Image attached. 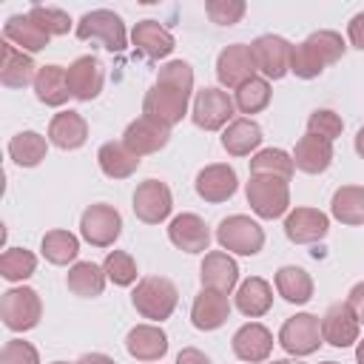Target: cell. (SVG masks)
<instances>
[{
    "mask_svg": "<svg viewBox=\"0 0 364 364\" xmlns=\"http://www.w3.org/2000/svg\"><path fill=\"white\" fill-rule=\"evenodd\" d=\"M131 40H134L136 51L145 54L148 60H162V57H168L173 51V34L165 26H159L156 20L136 23L134 31H131Z\"/></svg>",
    "mask_w": 364,
    "mask_h": 364,
    "instance_id": "obj_25",
    "label": "cell"
},
{
    "mask_svg": "<svg viewBox=\"0 0 364 364\" xmlns=\"http://www.w3.org/2000/svg\"><path fill=\"white\" fill-rule=\"evenodd\" d=\"M256 71H262L267 80H282L290 71L293 63V46L279 34H262L250 43Z\"/></svg>",
    "mask_w": 364,
    "mask_h": 364,
    "instance_id": "obj_8",
    "label": "cell"
},
{
    "mask_svg": "<svg viewBox=\"0 0 364 364\" xmlns=\"http://www.w3.org/2000/svg\"><path fill=\"white\" fill-rule=\"evenodd\" d=\"M276 290H279V296H282L284 301H290V304H304V301H310V296H313V279H310L307 270H301V267H296V264H284V267H279V273H276Z\"/></svg>",
    "mask_w": 364,
    "mask_h": 364,
    "instance_id": "obj_33",
    "label": "cell"
},
{
    "mask_svg": "<svg viewBox=\"0 0 364 364\" xmlns=\"http://www.w3.org/2000/svg\"><path fill=\"white\" fill-rule=\"evenodd\" d=\"M270 350H273V336L264 324L250 321L233 333V353H236V358H242L247 364H259V361L270 358Z\"/></svg>",
    "mask_w": 364,
    "mask_h": 364,
    "instance_id": "obj_19",
    "label": "cell"
},
{
    "mask_svg": "<svg viewBox=\"0 0 364 364\" xmlns=\"http://www.w3.org/2000/svg\"><path fill=\"white\" fill-rule=\"evenodd\" d=\"M230 316V301L225 293H216V290H208L202 287V293L193 299V307H191V321L196 330H216L228 321Z\"/></svg>",
    "mask_w": 364,
    "mask_h": 364,
    "instance_id": "obj_23",
    "label": "cell"
},
{
    "mask_svg": "<svg viewBox=\"0 0 364 364\" xmlns=\"http://www.w3.org/2000/svg\"><path fill=\"white\" fill-rule=\"evenodd\" d=\"M262 142V128L253 119H233L222 134V148L230 156H247Z\"/></svg>",
    "mask_w": 364,
    "mask_h": 364,
    "instance_id": "obj_32",
    "label": "cell"
},
{
    "mask_svg": "<svg viewBox=\"0 0 364 364\" xmlns=\"http://www.w3.org/2000/svg\"><path fill=\"white\" fill-rule=\"evenodd\" d=\"M358 324L361 321L355 318L353 307L347 301H336L321 318V336L333 347H350L353 341H358Z\"/></svg>",
    "mask_w": 364,
    "mask_h": 364,
    "instance_id": "obj_15",
    "label": "cell"
},
{
    "mask_svg": "<svg viewBox=\"0 0 364 364\" xmlns=\"http://www.w3.org/2000/svg\"><path fill=\"white\" fill-rule=\"evenodd\" d=\"M341 128H344L341 117H338L336 111H330V108H318V111H313L310 119H307V134L321 136V139H327V142H333V139L341 134Z\"/></svg>",
    "mask_w": 364,
    "mask_h": 364,
    "instance_id": "obj_43",
    "label": "cell"
},
{
    "mask_svg": "<svg viewBox=\"0 0 364 364\" xmlns=\"http://www.w3.org/2000/svg\"><path fill=\"white\" fill-rule=\"evenodd\" d=\"M131 301H134V307L142 318L162 321L173 313V307L179 301V293H176L173 282H168L162 276H145V279L136 282V287L131 293Z\"/></svg>",
    "mask_w": 364,
    "mask_h": 364,
    "instance_id": "obj_2",
    "label": "cell"
},
{
    "mask_svg": "<svg viewBox=\"0 0 364 364\" xmlns=\"http://www.w3.org/2000/svg\"><path fill=\"white\" fill-rule=\"evenodd\" d=\"M270 364H301V361H290V358H279V361H270Z\"/></svg>",
    "mask_w": 364,
    "mask_h": 364,
    "instance_id": "obj_53",
    "label": "cell"
},
{
    "mask_svg": "<svg viewBox=\"0 0 364 364\" xmlns=\"http://www.w3.org/2000/svg\"><path fill=\"white\" fill-rule=\"evenodd\" d=\"M324 341L321 336V321L313 313H296L290 316L282 330H279V344L284 347V353L290 355H310L318 350V344Z\"/></svg>",
    "mask_w": 364,
    "mask_h": 364,
    "instance_id": "obj_7",
    "label": "cell"
},
{
    "mask_svg": "<svg viewBox=\"0 0 364 364\" xmlns=\"http://www.w3.org/2000/svg\"><path fill=\"white\" fill-rule=\"evenodd\" d=\"M102 270H105V276H108L114 284H119V287H128V284L136 282V262H134L131 253H125V250H111V253L105 256V262H102Z\"/></svg>",
    "mask_w": 364,
    "mask_h": 364,
    "instance_id": "obj_41",
    "label": "cell"
},
{
    "mask_svg": "<svg viewBox=\"0 0 364 364\" xmlns=\"http://www.w3.org/2000/svg\"><path fill=\"white\" fill-rule=\"evenodd\" d=\"M270 304H273V290H270V284L264 279L250 276L247 282L239 284V290H236V307L245 316L259 318V316H264L270 310Z\"/></svg>",
    "mask_w": 364,
    "mask_h": 364,
    "instance_id": "obj_30",
    "label": "cell"
},
{
    "mask_svg": "<svg viewBox=\"0 0 364 364\" xmlns=\"http://www.w3.org/2000/svg\"><path fill=\"white\" fill-rule=\"evenodd\" d=\"M216 77L225 88H239L247 80L256 77V63H253V51L245 43H233L225 46L216 57Z\"/></svg>",
    "mask_w": 364,
    "mask_h": 364,
    "instance_id": "obj_11",
    "label": "cell"
},
{
    "mask_svg": "<svg viewBox=\"0 0 364 364\" xmlns=\"http://www.w3.org/2000/svg\"><path fill=\"white\" fill-rule=\"evenodd\" d=\"M40 313H43V304H40L37 290H31V287H11L0 299L3 324L9 330H14V333H23V330L37 327Z\"/></svg>",
    "mask_w": 364,
    "mask_h": 364,
    "instance_id": "obj_5",
    "label": "cell"
},
{
    "mask_svg": "<svg viewBox=\"0 0 364 364\" xmlns=\"http://www.w3.org/2000/svg\"><path fill=\"white\" fill-rule=\"evenodd\" d=\"M3 37L11 43V46H17L20 51H43L46 46H48V31H43L28 14H14V17H9L6 20V26H3Z\"/></svg>",
    "mask_w": 364,
    "mask_h": 364,
    "instance_id": "obj_27",
    "label": "cell"
},
{
    "mask_svg": "<svg viewBox=\"0 0 364 364\" xmlns=\"http://www.w3.org/2000/svg\"><path fill=\"white\" fill-rule=\"evenodd\" d=\"M119 230H122V216H119V210L117 208H111V205H91V208H85L82 210V216H80V233H82V239L88 242V245H94V247H108V245H114L117 242V236H119Z\"/></svg>",
    "mask_w": 364,
    "mask_h": 364,
    "instance_id": "obj_9",
    "label": "cell"
},
{
    "mask_svg": "<svg viewBox=\"0 0 364 364\" xmlns=\"http://www.w3.org/2000/svg\"><path fill=\"white\" fill-rule=\"evenodd\" d=\"M37 270V256L26 247H9L0 256V276L6 282H23Z\"/></svg>",
    "mask_w": 364,
    "mask_h": 364,
    "instance_id": "obj_40",
    "label": "cell"
},
{
    "mask_svg": "<svg viewBox=\"0 0 364 364\" xmlns=\"http://www.w3.org/2000/svg\"><path fill=\"white\" fill-rule=\"evenodd\" d=\"M333 162V142L321 139V136H313V134H304L299 142H296V151H293V165L304 173H321L327 171Z\"/></svg>",
    "mask_w": 364,
    "mask_h": 364,
    "instance_id": "obj_26",
    "label": "cell"
},
{
    "mask_svg": "<svg viewBox=\"0 0 364 364\" xmlns=\"http://www.w3.org/2000/svg\"><path fill=\"white\" fill-rule=\"evenodd\" d=\"M0 364H40V355H37V350H34L28 341L11 338V341L3 344Z\"/></svg>",
    "mask_w": 364,
    "mask_h": 364,
    "instance_id": "obj_46",
    "label": "cell"
},
{
    "mask_svg": "<svg viewBox=\"0 0 364 364\" xmlns=\"http://www.w3.org/2000/svg\"><path fill=\"white\" fill-rule=\"evenodd\" d=\"M54 364H65V361H54Z\"/></svg>",
    "mask_w": 364,
    "mask_h": 364,
    "instance_id": "obj_55",
    "label": "cell"
},
{
    "mask_svg": "<svg viewBox=\"0 0 364 364\" xmlns=\"http://www.w3.org/2000/svg\"><path fill=\"white\" fill-rule=\"evenodd\" d=\"M293 156L282 148H264L250 159V176H276L287 182L293 176Z\"/></svg>",
    "mask_w": 364,
    "mask_h": 364,
    "instance_id": "obj_37",
    "label": "cell"
},
{
    "mask_svg": "<svg viewBox=\"0 0 364 364\" xmlns=\"http://www.w3.org/2000/svg\"><path fill=\"white\" fill-rule=\"evenodd\" d=\"M176 364H210V358H208L202 350H196V347H185V350L176 355Z\"/></svg>",
    "mask_w": 364,
    "mask_h": 364,
    "instance_id": "obj_49",
    "label": "cell"
},
{
    "mask_svg": "<svg viewBox=\"0 0 364 364\" xmlns=\"http://www.w3.org/2000/svg\"><path fill=\"white\" fill-rule=\"evenodd\" d=\"M199 279H202V287L228 296L236 287V282H239V267H236V262L228 253L213 250V253L205 256V262L199 267Z\"/></svg>",
    "mask_w": 364,
    "mask_h": 364,
    "instance_id": "obj_22",
    "label": "cell"
},
{
    "mask_svg": "<svg viewBox=\"0 0 364 364\" xmlns=\"http://www.w3.org/2000/svg\"><path fill=\"white\" fill-rule=\"evenodd\" d=\"M77 364H114V358H108L105 353H85V355H80Z\"/></svg>",
    "mask_w": 364,
    "mask_h": 364,
    "instance_id": "obj_50",
    "label": "cell"
},
{
    "mask_svg": "<svg viewBox=\"0 0 364 364\" xmlns=\"http://www.w3.org/2000/svg\"><path fill=\"white\" fill-rule=\"evenodd\" d=\"M355 361L364 364V341H358V347H355Z\"/></svg>",
    "mask_w": 364,
    "mask_h": 364,
    "instance_id": "obj_52",
    "label": "cell"
},
{
    "mask_svg": "<svg viewBox=\"0 0 364 364\" xmlns=\"http://www.w3.org/2000/svg\"><path fill=\"white\" fill-rule=\"evenodd\" d=\"M324 364H336V361H324Z\"/></svg>",
    "mask_w": 364,
    "mask_h": 364,
    "instance_id": "obj_54",
    "label": "cell"
},
{
    "mask_svg": "<svg viewBox=\"0 0 364 364\" xmlns=\"http://www.w3.org/2000/svg\"><path fill=\"white\" fill-rule=\"evenodd\" d=\"M245 193H247L250 210L256 216H262V219H279L290 208L287 182L284 179H276V176H250Z\"/></svg>",
    "mask_w": 364,
    "mask_h": 364,
    "instance_id": "obj_3",
    "label": "cell"
},
{
    "mask_svg": "<svg viewBox=\"0 0 364 364\" xmlns=\"http://www.w3.org/2000/svg\"><path fill=\"white\" fill-rule=\"evenodd\" d=\"M37 65H34V60L26 54V51H20L17 46H11L9 40H3V57H0V82L6 85V88H23V85H28V82H34L37 80Z\"/></svg>",
    "mask_w": 364,
    "mask_h": 364,
    "instance_id": "obj_21",
    "label": "cell"
},
{
    "mask_svg": "<svg viewBox=\"0 0 364 364\" xmlns=\"http://www.w3.org/2000/svg\"><path fill=\"white\" fill-rule=\"evenodd\" d=\"M239 182H236V171L230 165H208L199 171L196 176V193L205 199V202H225L236 193Z\"/></svg>",
    "mask_w": 364,
    "mask_h": 364,
    "instance_id": "obj_20",
    "label": "cell"
},
{
    "mask_svg": "<svg viewBox=\"0 0 364 364\" xmlns=\"http://www.w3.org/2000/svg\"><path fill=\"white\" fill-rule=\"evenodd\" d=\"M97 162H100V171L111 179H125L139 168V156L128 151L122 142H105L97 151Z\"/></svg>",
    "mask_w": 364,
    "mask_h": 364,
    "instance_id": "obj_29",
    "label": "cell"
},
{
    "mask_svg": "<svg viewBox=\"0 0 364 364\" xmlns=\"http://www.w3.org/2000/svg\"><path fill=\"white\" fill-rule=\"evenodd\" d=\"M43 256L51 262V264H68L77 259L80 253V239L68 230H48L43 236V245H40Z\"/></svg>",
    "mask_w": 364,
    "mask_h": 364,
    "instance_id": "obj_38",
    "label": "cell"
},
{
    "mask_svg": "<svg viewBox=\"0 0 364 364\" xmlns=\"http://www.w3.org/2000/svg\"><path fill=\"white\" fill-rule=\"evenodd\" d=\"M327 228H330L327 213H321L316 208H296L284 219V233L296 245H313V242L324 239Z\"/></svg>",
    "mask_w": 364,
    "mask_h": 364,
    "instance_id": "obj_16",
    "label": "cell"
},
{
    "mask_svg": "<svg viewBox=\"0 0 364 364\" xmlns=\"http://www.w3.org/2000/svg\"><path fill=\"white\" fill-rule=\"evenodd\" d=\"M233 117V100L222 88H202L193 97L191 119L205 131H219Z\"/></svg>",
    "mask_w": 364,
    "mask_h": 364,
    "instance_id": "obj_10",
    "label": "cell"
},
{
    "mask_svg": "<svg viewBox=\"0 0 364 364\" xmlns=\"http://www.w3.org/2000/svg\"><path fill=\"white\" fill-rule=\"evenodd\" d=\"M77 37L80 40H100L108 51H122L128 43V34H125L119 14H114L108 9H94V11L82 14L77 23Z\"/></svg>",
    "mask_w": 364,
    "mask_h": 364,
    "instance_id": "obj_6",
    "label": "cell"
},
{
    "mask_svg": "<svg viewBox=\"0 0 364 364\" xmlns=\"http://www.w3.org/2000/svg\"><path fill=\"white\" fill-rule=\"evenodd\" d=\"M347 37H350V43H353L355 48L364 51V11H358V14L350 20V26H347Z\"/></svg>",
    "mask_w": 364,
    "mask_h": 364,
    "instance_id": "obj_47",
    "label": "cell"
},
{
    "mask_svg": "<svg viewBox=\"0 0 364 364\" xmlns=\"http://www.w3.org/2000/svg\"><path fill=\"white\" fill-rule=\"evenodd\" d=\"M46 151H48L46 136H40L37 131H20V134H14L11 142H9V156H11L20 168H34V165H40V162L46 159Z\"/></svg>",
    "mask_w": 364,
    "mask_h": 364,
    "instance_id": "obj_35",
    "label": "cell"
},
{
    "mask_svg": "<svg viewBox=\"0 0 364 364\" xmlns=\"http://www.w3.org/2000/svg\"><path fill=\"white\" fill-rule=\"evenodd\" d=\"M168 239L185 253H205L210 245V230L196 213H179L168 225Z\"/></svg>",
    "mask_w": 364,
    "mask_h": 364,
    "instance_id": "obj_17",
    "label": "cell"
},
{
    "mask_svg": "<svg viewBox=\"0 0 364 364\" xmlns=\"http://www.w3.org/2000/svg\"><path fill=\"white\" fill-rule=\"evenodd\" d=\"M34 91H37V100L40 102H46V105H63L71 97L65 68H60V65H43L37 71Z\"/></svg>",
    "mask_w": 364,
    "mask_h": 364,
    "instance_id": "obj_31",
    "label": "cell"
},
{
    "mask_svg": "<svg viewBox=\"0 0 364 364\" xmlns=\"http://www.w3.org/2000/svg\"><path fill=\"white\" fill-rule=\"evenodd\" d=\"M173 208V199H171V191L165 182L159 179H145L136 185L134 191V213L136 219H142L145 225H159L162 219H168Z\"/></svg>",
    "mask_w": 364,
    "mask_h": 364,
    "instance_id": "obj_12",
    "label": "cell"
},
{
    "mask_svg": "<svg viewBox=\"0 0 364 364\" xmlns=\"http://www.w3.org/2000/svg\"><path fill=\"white\" fill-rule=\"evenodd\" d=\"M188 97L191 94H182V91H176V88H171V85H154L148 94H145V102H142V111H145V117H151V119H156V122H162V125H176L185 114H188Z\"/></svg>",
    "mask_w": 364,
    "mask_h": 364,
    "instance_id": "obj_13",
    "label": "cell"
},
{
    "mask_svg": "<svg viewBox=\"0 0 364 364\" xmlns=\"http://www.w3.org/2000/svg\"><path fill=\"white\" fill-rule=\"evenodd\" d=\"M344 40H341V34H336V31H316V34H310L304 43H299V46H293V63H290V71L296 74V77H301V80H313V77H318L330 63H336V60H341V54H344Z\"/></svg>",
    "mask_w": 364,
    "mask_h": 364,
    "instance_id": "obj_1",
    "label": "cell"
},
{
    "mask_svg": "<svg viewBox=\"0 0 364 364\" xmlns=\"http://www.w3.org/2000/svg\"><path fill=\"white\" fill-rule=\"evenodd\" d=\"M333 216L344 225H364V188L358 185H341L333 193Z\"/></svg>",
    "mask_w": 364,
    "mask_h": 364,
    "instance_id": "obj_36",
    "label": "cell"
},
{
    "mask_svg": "<svg viewBox=\"0 0 364 364\" xmlns=\"http://www.w3.org/2000/svg\"><path fill=\"white\" fill-rule=\"evenodd\" d=\"M156 82L159 85H171V88H176L182 94H191L193 91V68L188 63H182V60H171V63H165L159 68Z\"/></svg>",
    "mask_w": 364,
    "mask_h": 364,
    "instance_id": "obj_42",
    "label": "cell"
},
{
    "mask_svg": "<svg viewBox=\"0 0 364 364\" xmlns=\"http://www.w3.org/2000/svg\"><path fill=\"white\" fill-rule=\"evenodd\" d=\"M267 102H270V82L264 77H253V80H247L245 85L236 88L233 105L242 114H259L262 108H267Z\"/></svg>",
    "mask_w": 364,
    "mask_h": 364,
    "instance_id": "obj_39",
    "label": "cell"
},
{
    "mask_svg": "<svg viewBox=\"0 0 364 364\" xmlns=\"http://www.w3.org/2000/svg\"><path fill=\"white\" fill-rule=\"evenodd\" d=\"M347 304L353 307L355 318H358V321H364V282H358V284L350 290V299H347Z\"/></svg>",
    "mask_w": 364,
    "mask_h": 364,
    "instance_id": "obj_48",
    "label": "cell"
},
{
    "mask_svg": "<svg viewBox=\"0 0 364 364\" xmlns=\"http://www.w3.org/2000/svg\"><path fill=\"white\" fill-rule=\"evenodd\" d=\"M168 136H171L168 125H162V122H156V119H151V117L142 114L139 119H134L125 128L122 145L128 151H134L136 156H145V154H156L159 148H165L168 145Z\"/></svg>",
    "mask_w": 364,
    "mask_h": 364,
    "instance_id": "obj_14",
    "label": "cell"
},
{
    "mask_svg": "<svg viewBox=\"0 0 364 364\" xmlns=\"http://www.w3.org/2000/svg\"><path fill=\"white\" fill-rule=\"evenodd\" d=\"M105 279H108V276H105V270H102V267H97L94 262H77V264L68 270L65 284H68V290H71L74 296L94 299V296H100V293H102Z\"/></svg>",
    "mask_w": 364,
    "mask_h": 364,
    "instance_id": "obj_34",
    "label": "cell"
},
{
    "mask_svg": "<svg viewBox=\"0 0 364 364\" xmlns=\"http://www.w3.org/2000/svg\"><path fill=\"white\" fill-rule=\"evenodd\" d=\"M28 17H31L43 31H48V34H68V28H71L68 14L60 11V9H51V6H31V9H28Z\"/></svg>",
    "mask_w": 364,
    "mask_h": 364,
    "instance_id": "obj_44",
    "label": "cell"
},
{
    "mask_svg": "<svg viewBox=\"0 0 364 364\" xmlns=\"http://www.w3.org/2000/svg\"><path fill=\"white\" fill-rule=\"evenodd\" d=\"M65 74H68V88H71V97H77V100H82V102H88V100H94L100 91H102V65H100V60L97 57H77L68 68H65Z\"/></svg>",
    "mask_w": 364,
    "mask_h": 364,
    "instance_id": "obj_18",
    "label": "cell"
},
{
    "mask_svg": "<svg viewBox=\"0 0 364 364\" xmlns=\"http://www.w3.org/2000/svg\"><path fill=\"white\" fill-rule=\"evenodd\" d=\"M355 151L361 154V159H364V128L355 134Z\"/></svg>",
    "mask_w": 364,
    "mask_h": 364,
    "instance_id": "obj_51",
    "label": "cell"
},
{
    "mask_svg": "<svg viewBox=\"0 0 364 364\" xmlns=\"http://www.w3.org/2000/svg\"><path fill=\"white\" fill-rule=\"evenodd\" d=\"M125 350L136 361H159L168 353V336L154 324H136L125 336Z\"/></svg>",
    "mask_w": 364,
    "mask_h": 364,
    "instance_id": "obj_24",
    "label": "cell"
},
{
    "mask_svg": "<svg viewBox=\"0 0 364 364\" xmlns=\"http://www.w3.org/2000/svg\"><path fill=\"white\" fill-rule=\"evenodd\" d=\"M205 11H208V17H210L213 23H219V26H233V23L242 20L245 3H242V0H210V3H205Z\"/></svg>",
    "mask_w": 364,
    "mask_h": 364,
    "instance_id": "obj_45",
    "label": "cell"
},
{
    "mask_svg": "<svg viewBox=\"0 0 364 364\" xmlns=\"http://www.w3.org/2000/svg\"><path fill=\"white\" fill-rule=\"evenodd\" d=\"M48 139L63 151H74L88 139V122L77 111H60L48 122Z\"/></svg>",
    "mask_w": 364,
    "mask_h": 364,
    "instance_id": "obj_28",
    "label": "cell"
},
{
    "mask_svg": "<svg viewBox=\"0 0 364 364\" xmlns=\"http://www.w3.org/2000/svg\"><path fill=\"white\" fill-rule=\"evenodd\" d=\"M216 242L228 250V253H239V256H256L264 245V230L259 228V222H253L250 216H228L219 222L216 228Z\"/></svg>",
    "mask_w": 364,
    "mask_h": 364,
    "instance_id": "obj_4",
    "label": "cell"
}]
</instances>
